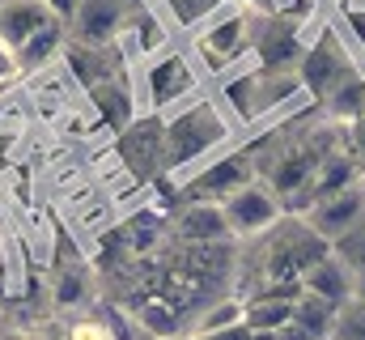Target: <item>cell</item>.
<instances>
[{"label": "cell", "mask_w": 365, "mask_h": 340, "mask_svg": "<svg viewBox=\"0 0 365 340\" xmlns=\"http://www.w3.org/2000/svg\"><path fill=\"white\" fill-rule=\"evenodd\" d=\"M331 145H336V136H272L264 158H255V170H259V179L272 187L284 204H293L306 191L319 158Z\"/></svg>", "instance_id": "obj_1"}, {"label": "cell", "mask_w": 365, "mask_h": 340, "mask_svg": "<svg viewBox=\"0 0 365 340\" xmlns=\"http://www.w3.org/2000/svg\"><path fill=\"white\" fill-rule=\"evenodd\" d=\"M221 136H225V124L212 102H182L166 111V124H162V166L179 170L204 158Z\"/></svg>", "instance_id": "obj_2"}, {"label": "cell", "mask_w": 365, "mask_h": 340, "mask_svg": "<svg viewBox=\"0 0 365 340\" xmlns=\"http://www.w3.org/2000/svg\"><path fill=\"white\" fill-rule=\"evenodd\" d=\"M140 98H136V115H166L182 102H191L195 94V69L191 60L175 51V47H162L158 56L140 60Z\"/></svg>", "instance_id": "obj_3"}, {"label": "cell", "mask_w": 365, "mask_h": 340, "mask_svg": "<svg viewBox=\"0 0 365 340\" xmlns=\"http://www.w3.org/2000/svg\"><path fill=\"white\" fill-rule=\"evenodd\" d=\"M251 39H255V13L234 0H225L195 26V51L204 56V64L212 73L234 69V60L251 47Z\"/></svg>", "instance_id": "obj_4"}, {"label": "cell", "mask_w": 365, "mask_h": 340, "mask_svg": "<svg viewBox=\"0 0 365 340\" xmlns=\"http://www.w3.org/2000/svg\"><path fill=\"white\" fill-rule=\"evenodd\" d=\"M221 213H225V221H230V234H234L238 243H251V239L268 234L276 221L284 217V200L276 196L264 179H251L247 187H238L234 196L221 200Z\"/></svg>", "instance_id": "obj_5"}, {"label": "cell", "mask_w": 365, "mask_h": 340, "mask_svg": "<svg viewBox=\"0 0 365 340\" xmlns=\"http://www.w3.org/2000/svg\"><path fill=\"white\" fill-rule=\"evenodd\" d=\"M297 69H302V73H297L302 85H310V94L323 98V102H327L344 81H353V73H349V56H344V47H340L336 34H323L319 43H306V56H302Z\"/></svg>", "instance_id": "obj_6"}, {"label": "cell", "mask_w": 365, "mask_h": 340, "mask_svg": "<svg viewBox=\"0 0 365 340\" xmlns=\"http://www.w3.org/2000/svg\"><path fill=\"white\" fill-rule=\"evenodd\" d=\"M132 9L136 4H128V0H81L77 13L68 17V39L86 43V47H115Z\"/></svg>", "instance_id": "obj_7"}, {"label": "cell", "mask_w": 365, "mask_h": 340, "mask_svg": "<svg viewBox=\"0 0 365 340\" xmlns=\"http://www.w3.org/2000/svg\"><path fill=\"white\" fill-rule=\"evenodd\" d=\"M170 239H175V247H221L234 234H230V221L217 200H187L170 226Z\"/></svg>", "instance_id": "obj_8"}, {"label": "cell", "mask_w": 365, "mask_h": 340, "mask_svg": "<svg viewBox=\"0 0 365 340\" xmlns=\"http://www.w3.org/2000/svg\"><path fill=\"white\" fill-rule=\"evenodd\" d=\"M353 183H361V166H357V158H353V149L344 145V141H336L323 158H319V166L310 174V183H306V191L289 204V209H310L314 200H323V196H336V191H344V187H353Z\"/></svg>", "instance_id": "obj_9"}, {"label": "cell", "mask_w": 365, "mask_h": 340, "mask_svg": "<svg viewBox=\"0 0 365 340\" xmlns=\"http://www.w3.org/2000/svg\"><path fill=\"white\" fill-rule=\"evenodd\" d=\"M251 179H259V170H255V158H247V154H230V158H217L212 166L195 170L191 179H187V200H225V196H234L238 187H247Z\"/></svg>", "instance_id": "obj_10"}, {"label": "cell", "mask_w": 365, "mask_h": 340, "mask_svg": "<svg viewBox=\"0 0 365 340\" xmlns=\"http://www.w3.org/2000/svg\"><path fill=\"white\" fill-rule=\"evenodd\" d=\"M302 217H306L327 243H336V239H344V234L365 217V187L353 183V187H344V191H336V196H323V200H314Z\"/></svg>", "instance_id": "obj_11"}, {"label": "cell", "mask_w": 365, "mask_h": 340, "mask_svg": "<svg viewBox=\"0 0 365 340\" xmlns=\"http://www.w3.org/2000/svg\"><path fill=\"white\" fill-rule=\"evenodd\" d=\"M51 26H64L51 0H0V39H9L17 51Z\"/></svg>", "instance_id": "obj_12"}, {"label": "cell", "mask_w": 365, "mask_h": 340, "mask_svg": "<svg viewBox=\"0 0 365 340\" xmlns=\"http://www.w3.org/2000/svg\"><path fill=\"white\" fill-rule=\"evenodd\" d=\"M302 289H255L251 298H242V324L255 336H272L276 328H284L293 319Z\"/></svg>", "instance_id": "obj_13"}, {"label": "cell", "mask_w": 365, "mask_h": 340, "mask_svg": "<svg viewBox=\"0 0 365 340\" xmlns=\"http://www.w3.org/2000/svg\"><path fill=\"white\" fill-rule=\"evenodd\" d=\"M302 289H310V294H319V298H327L331 306H344L353 294H357V276L344 268V259L336 251L319 255L310 268H306V276H302Z\"/></svg>", "instance_id": "obj_14"}, {"label": "cell", "mask_w": 365, "mask_h": 340, "mask_svg": "<svg viewBox=\"0 0 365 340\" xmlns=\"http://www.w3.org/2000/svg\"><path fill=\"white\" fill-rule=\"evenodd\" d=\"M234 324H242V298H217V302L191 306V315L182 319V340L208 336V332H221Z\"/></svg>", "instance_id": "obj_15"}, {"label": "cell", "mask_w": 365, "mask_h": 340, "mask_svg": "<svg viewBox=\"0 0 365 340\" xmlns=\"http://www.w3.org/2000/svg\"><path fill=\"white\" fill-rule=\"evenodd\" d=\"M132 328L136 332H149V336H179L182 340L179 306L170 298H140L132 306Z\"/></svg>", "instance_id": "obj_16"}, {"label": "cell", "mask_w": 365, "mask_h": 340, "mask_svg": "<svg viewBox=\"0 0 365 340\" xmlns=\"http://www.w3.org/2000/svg\"><path fill=\"white\" fill-rule=\"evenodd\" d=\"M86 294H90V268L86 264H64L56 272V285H51V306L73 311V306L86 302Z\"/></svg>", "instance_id": "obj_17"}, {"label": "cell", "mask_w": 365, "mask_h": 340, "mask_svg": "<svg viewBox=\"0 0 365 340\" xmlns=\"http://www.w3.org/2000/svg\"><path fill=\"white\" fill-rule=\"evenodd\" d=\"M331 340H365V298L361 294H353V298L336 311Z\"/></svg>", "instance_id": "obj_18"}, {"label": "cell", "mask_w": 365, "mask_h": 340, "mask_svg": "<svg viewBox=\"0 0 365 340\" xmlns=\"http://www.w3.org/2000/svg\"><path fill=\"white\" fill-rule=\"evenodd\" d=\"M331 251L340 255V259H344V268L361 281V276H365V217L349 230V234H344V239H336V243H331Z\"/></svg>", "instance_id": "obj_19"}, {"label": "cell", "mask_w": 365, "mask_h": 340, "mask_svg": "<svg viewBox=\"0 0 365 340\" xmlns=\"http://www.w3.org/2000/svg\"><path fill=\"white\" fill-rule=\"evenodd\" d=\"M221 4H225V0H166V13L175 17V26H191V30H195V26H200L212 9H221Z\"/></svg>", "instance_id": "obj_20"}, {"label": "cell", "mask_w": 365, "mask_h": 340, "mask_svg": "<svg viewBox=\"0 0 365 340\" xmlns=\"http://www.w3.org/2000/svg\"><path fill=\"white\" fill-rule=\"evenodd\" d=\"M21 73H26V64H21V56H17V47H13L9 39H0V89H9Z\"/></svg>", "instance_id": "obj_21"}, {"label": "cell", "mask_w": 365, "mask_h": 340, "mask_svg": "<svg viewBox=\"0 0 365 340\" xmlns=\"http://www.w3.org/2000/svg\"><path fill=\"white\" fill-rule=\"evenodd\" d=\"M68 340H115V328L102 319H77L68 328Z\"/></svg>", "instance_id": "obj_22"}, {"label": "cell", "mask_w": 365, "mask_h": 340, "mask_svg": "<svg viewBox=\"0 0 365 340\" xmlns=\"http://www.w3.org/2000/svg\"><path fill=\"white\" fill-rule=\"evenodd\" d=\"M344 128H349V149H353V158H357V166H361V179H365V111L357 119H349Z\"/></svg>", "instance_id": "obj_23"}, {"label": "cell", "mask_w": 365, "mask_h": 340, "mask_svg": "<svg viewBox=\"0 0 365 340\" xmlns=\"http://www.w3.org/2000/svg\"><path fill=\"white\" fill-rule=\"evenodd\" d=\"M191 340H255V332L247 324H234V328H221V332H208V336H191Z\"/></svg>", "instance_id": "obj_24"}, {"label": "cell", "mask_w": 365, "mask_h": 340, "mask_svg": "<svg viewBox=\"0 0 365 340\" xmlns=\"http://www.w3.org/2000/svg\"><path fill=\"white\" fill-rule=\"evenodd\" d=\"M77 4H81V0H51V9L60 13V21H64V26H68V17L77 13Z\"/></svg>", "instance_id": "obj_25"}, {"label": "cell", "mask_w": 365, "mask_h": 340, "mask_svg": "<svg viewBox=\"0 0 365 340\" xmlns=\"http://www.w3.org/2000/svg\"><path fill=\"white\" fill-rule=\"evenodd\" d=\"M234 4H242L251 13H276V0H234Z\"/></svg>", "instance_id": "obj_26"}, {"label": "cell", "mask_w": 365, "mask_h": 340, "mask_svg": "<svg viewBox=\"0 0 365 340\" xmlns=\"http://www.w3.org/2000/svg\"><path fill=\"white\" fill-rule=\"evenodd\" d=\"M4 259H9V243H4V230H0V276H4Z\"/></svg>", "instance_id": "obj_27"}, {"label": "cell", "mask_w": 365, "mask_h": 340, "mask_svg": "<svg viewBox=\"0 0 365 340\" xmlns=\"http://www.w3.org/2000/svg\"><path fill=\"white\" fill-rule=\"evenodd\" d=\"M132 340H179V336H149V332H136L132 328Z\"/></svg>", "instance_id": "obj_28"}, {"label": "cell", "mask_w": 365, "mask_h": 340, "mask_svg": "<svg viewBox=\"0 0 365 340\" xmlns=\"http://www.w3.org/2000/svg\"><path fill=\"white\" fill-rule=\"evenodd\" d=\"M357 294H361V298H365V276H361V281H357Z\"/></svg>", "instance_id": "obj_29"}, {"label": "cell", "mask_w": 365, "mask_h": 340, "mask_svg": "<svg viewBox=\"0 0 365 340\" xmlns=\"http://www.w3.org/2000/svg\"><path fill=\"white\" fill-rule=\"evenodd\" d=\"M361 187H365V179H361Z\"/></svg>", "instance_id": "obj_30"}]
</instances>
